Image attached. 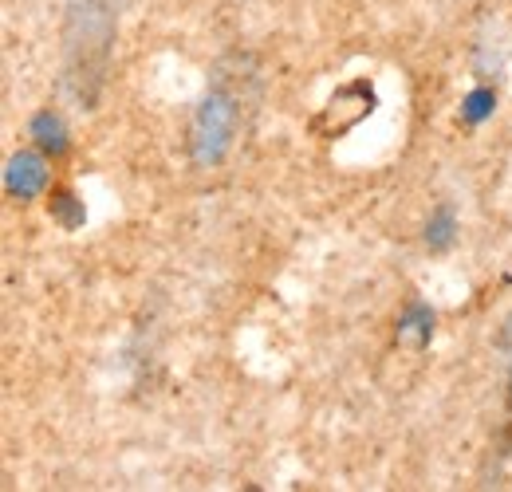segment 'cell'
I'll return each mask as SVG.
<instances>
[{"instance_id":"obj_1","label":"cell","mask_w":512,"mask_h":492,"mask_svg":"<svg viewBox=\"0 0 512 492\" xmlns=\"http://www.w3.org/2000/svg\"><path fill=\"white\" fill-rule=\"evenodd\" d=\"M115 0H71L67 4L64 44H67V91L95 107L107 83L111 48H115Z\"/></svg>"},{"instance_id":"obj_2","label":"cell","mask_w":512,"mask_h":492,"mask_svg":"<svg viewBox=\"0 0 512 492\" xmlns=\"http://www.w3.org/2000/svg\"><path fill=\"white\" fill-rule=\"evenodd\" d=\"M241 115H245V91L237 75L217 71L205 87V95L197 99L190 119V162L197 170H217L241 130Z\"/></svg>"},{"instance_id":"obj_3","label":"cell","mask_w":512,"mask_h":492,"mask_svg":"<svg viewBox=\"0 0 512 492\" xmlns=\"http://www.w3.org/2000/svg\"><path fill=\"white\" fill-rule=\"evenodd\" d=\"M52 189V166H48V154L44 150H16L8 162H4V193L12 201H36Z\"/></svg>"},{"instance_id":"obj_4","label":"cell","mask_w":512,"mask_h":492,"mask_svg":"<svg viewBox=\"0 0 512 492\" xmlns=\"http://www.w3.org/2000/svg\"><path fill=\"white\" fill-rule=\"evenodd\" d=\"M28 138H32V146L44 150L48 158H64L67 150H71V130H67L64 115H56L52 107H44V111H36V115L28 119Z\"/></svg>"},{"instance_id":"obj_5","label":"cell","mask_w":512,"mask_h":492,"mask_svg":"<svg viewBox=\"0 0 512 492\" xmlns=\"http://www.w3.org/2000/svg\"><path fill=\"white\" fill-rule=\"evenodd\" d=\"M434 323H438V315L426 300H410L398 315V323H394V335H398V343H406L414 351H426L430 339H434Z\"/></svg>"},{"instance_id":"obj_6","label":"cell","mask_w":512,"mask_h":492,"mask_svg":"<svg viewBox=\"0 0 512 492\" xmlns=\"http://www.w3.org/2000/svg\"><path fill=\"white\" fill-rule=\"evenodd\" d=\"M457 229H461V221H457V209H453V201H442L434 213H430V221H426V248L430 252H449V248L457 245Z\"/></svg>"},{"instance_id":"obj_7","label":"cell","mask_w":512,"mask_h":492,"mask_svg":"<svg viewBox=\"0 0 512 492\" xmlns=\"http://www.w3.org/2000/svg\"><path fill=\"white\" fill-rule=\"evenodd\" d=\"M48 217H52L64 233H75V229H83V221H87V205H83L67 185H56V189L48 193Z\"/></svg>"},{"instance_id":"obj_8","label":"cell","mask_w":512,"mask_h":492,"mask_svg":"<svg viewBox=\"0 0 512 492\" xmlns=\"http://www.w3.org/2000/svg\"><path fill=\"white\" fill-rule=\"evenodd\" d=\"M497 115V87H473L465 99H461V123L469 126V130H477V126H485L489 119Z\"/></svg>"},{"instance_id":"obj_9","label":"cell","mask_w":512,"mask_h":492,"mask_svg":"<svg viewBox=\"0 0 512 492\" xmlns=\"http://www.w3.org/2000/svg\"><path fill=\"white\" fill-rule=\"evenodd\" d=\"M501 347H505V359H509V378H505V406L512 414V315L505 319V331H501Z\"/></svg>"}]
</instances>
